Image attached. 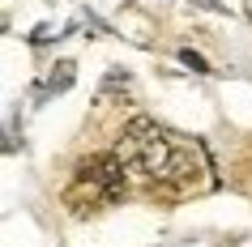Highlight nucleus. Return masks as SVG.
Wrapping results in <instances>:
<instances>
[{
	"mask_svg": "<svg viewBox=\"0 0 252 247\" xmlns=\"http://www.w3.org/2000/svg\"><path fill=\"white\" fill-rule=\"evenodd\" d=\"M201 4H214V0H201Z\"/></svg>",
	"mask_w": 252,
	"mask_h": 247,
	"instance_id": "nucleus-6",
	"label": "nucleus"
},
{
	"mask_svg": "<svg viewBox=\"0 0 252 247\" xmlns=\"http://www.w3.org/2000/svg\"><path fill=\"white\" fill-rule=\"evenodd\" d=\"M111 154L133 175L150 179V188L162 196H192L214 188V166L205 145L192 137H180L171 128H158L150 119H133Z\"/></svg>",
	"mask_w": 252,
	"mask_h": 247,
	"instance_id": "nucleus-1",
	"label": "nucleus"
},
{
	"mask_svg": "<svg viewBox=\"0 0 252 247\" xmlns=\"http://www.w3.org/2000/svg\"><path fill=\"white\" fill-rule=\"evenodd\" d=\"M73 73H77V64L73 60H60V64L47 73V81L39 85V98H47V94H64V90H73Z\"/></svg>",
	"mask_w": 252,
	"mask_h": 247,
	"instance_id": "nucleus-3",
	"label": "nucleus"
},
{
	"mask_svg": "<svg viewBox=\"0 0 252 247\" xmlns=\"http://www.w3.org/2000/svg\"><path fill=\"white\" fill-rule=\"evenodd\" d=\"M124 192H128V166H124L116 154H98V158H90V162L73 175L64 200H68V209L90 213V209H103V205L124 200Z\"/></svg>",
	"mask_w": 252,
	"mask_h": 247,
	"instance_id": "nucleus-2",
	"label": "nucleus"
},
{
	"mask_svg": "<svg viewBox=\"0 0 252 247\" xmlns=\"http://www.w3.org/2000/svg\"><path fill=\"white\" fill-rule=\"evenodd\" d=\"M248 17H252V0H248Z\"/></svg>",
	"mask_w": 252,
	"mask_h": 247,
	"instance_id": "nucleus-5",
	"label": "nucleus"
},
{
	"mask_svg": "<svg viewBox=\"0 0 252 247\" xmlns=\"http://www.w3.org/2000/svg\"><path fill=\"white\" fill-rule=\"evenodd\" d=\"M180 60H184L188 68H197V73H210V64H205V55H197L192 47H180Z\"/></svg>",
	"mask_w": 252,
	"mask_h": 247,
	"instance_id": "nucleus-4",
	"label": "nucleus"
}]
</instances>
